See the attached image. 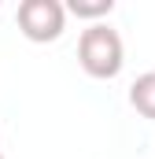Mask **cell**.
Instances as JSON below:
<instances>
[{
  "label": "cell",
  "instance_id": "277c9868",
  "mask_svg": "<svg viewBox=\"0 0 155 159\" xmlns=\"http://www.w3.org/2000/svg\"><path fill=\"white\" fill-rule=\"evenodd\" d=\"M67 11L78 19H107L115 11V0H70Z\"/></svg>",
  "mask_w": 155,
  "mask_h": 159
},
{
  "label": "cell",
  "instance_id": "6da1fadb",
  "mask_svg": "<svg viewBox=\"0 0 155 159\" xmlns=\"http://www.w3.org/2000/svg\"><path fill=\"white\" fill-rule=\"evenodd\" d=\"M78 63L89 78L111 81L122 74V63H126V44L122 34L107 22H92L89 30H81L78 37Z\"/></svg>",
  "mask_w": 155,
  "mask_h": 159
},
{
  "label": "cell",
  "instance_id": "3957f363",
  "mask_svg": "<svg viewBox=\"0 0 155 159\" xmlns=\"http://www.w3.org/2000/svg\"><path fill=\"white\" fill-rule=\"evenodd\" d=\"M129 104H133V111H137V115L155 119V70L137 74V81L129 85Z\"/></svg>",
  "mask_w": 155,
  "mask_h": 159
},
{
  "label": "cell",
  "instance_id": "5b68a950",
  "mask_svg": "<svg viewBox=\"0 0 155 159\" xmlns=\"http://www.w3.org/2000/svg\"><path fill=\"white\" fill-rule=\"evenodd\" d=\"M0 159H4V156H0Z\"/></svg>",
  "mask_w": 155,
  "mask_h": 159
},
{
  "label": "cell",
  "instance_id": "7a4b0ae2",
  "mask_svg": "<svg viewBox=\"0 0 155 159\" xmlns=\"http://www.w3.org/2000/svg\"><path fill=\"white\" fill-rule=\"evenodd\" d=\"M15 19H19V30H22L26 41L48 44V41H59L63 30H67V4H59V0H22Z\"/></svg>",
  "mask_w": 155,
  "mask_h": 159
}]
</instances>
